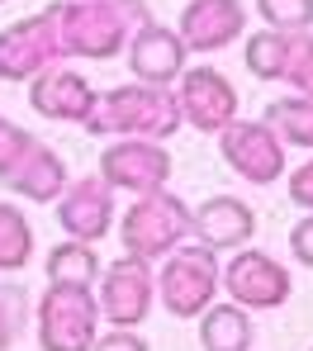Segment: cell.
<instances>
[{
	"label": "cell",
	"mask_w": 313,
	"mask_h": 351,
	"mask_svg": "<svg viewBox=\"0 0 313 351\" xmlns=\"http://www.w3.org/2000/svg\"><path fill=\"white\" fill-rule=\"evenodd\" d=\"M66 185H71V176H66L62 152H53V147H43V143L24 157L19 171L10 176V190H14L19 199H29V204H58L66 195Z\"/></svg>",
	"instance_id": "17"
},
{
	"label": "cell",
	"mask_w": 313,
	"mask_h": 351,
	"mask_svg": "<svg viewBox=\"0 0 313 351\" xmlns=\"http://www.w3.org/2000/svg\"><path fill=\"white\" fill-rule=\"evenodd\" d=\"M290 199H295L299 209H309V214H313V157L304 162V167L290 171Z\"/></svg>",
	"instance_id": "29"
},
{
	"label": "cell",
	"mask_w": 313,
	"mask_h": 351,
	"mask_svg": "<svg viewBox=\"0 0 313 351\" xmlns=\"http://www.w3.org/2000/svg\"><path fill=\"white\" fill-rule=\"evenodd\" d=\"M309 351H313V347H309Z\"/></svg>",
	"instance_id": "31"
},
{
	"label": "cell",
	"mask_w": 313,
	"mask_h": 351,
	"mask_svg": "<svg viewBox=\"0 0 313 351\" xmlns=\"http://www.w3.org/2000/svg\"><path fill=\"white\" fill-rule=\"evenodd\" d=\"M119 237H124L128 256L166 261L176 247H186L190 237H195V209H190L181 195H171V190L138 195L124 214H119Z\"/></svg>",
	"instance_id": "3"
},
{
	"label": "cell",
	"mask_w": 313,
	"mask_h": 351,
	"mask_svg": "<svg viewBox=\"0 0 313 351\" xmlns=\"http://www.w3.org/2000/svg\"><path fill=\"white\" fill-rule=\"evenodd\" d=\"M223 290L233 304H242L247 313H275L290 304L295 280L285 271V261H275L271 252H238L223 266Z\"/></svg>",
	"instance_id": "9"
},
{
	"label": "cell",
	"mask_w": 313,
	"mask_h": 351,
	"mask_svg": "<svg viewBox=\"0 0 313 351\" xmlns=\"http://www.w3.org/2000/svg\"><path fill=\"white\" fill-rule=\"evenodd\" d=\"M181 95V114L195 133H223L228 123H238V86L218 71V66H190L176 86Z\"/></svg>",
	"instance_id": "11"
},
{
	"label": "cell",
	"mask_w": 313,
	"mask_h": 351,
	"mask_svg": "<svg viewBox=\"0 0 313 351\" xmlns=\"http://www.w3.org/2000/svg\"><path fill=\"white\" fill-rule=\"evenodd\" d=\"M62 29H58V5H43L38 14H24L19 24L0 29V81H38L48 66H62Z\"/></svg>",
	"instance_id": "6"
},
{
	"label": "cell",
	"mask_w": 313,
	"mask_h": 351,
	"mask_svg": "<svg viewBox=\"0 0 313 351\" xmlns=\"http://www.w3.org/2000/svg\"><path fill=\"white\" fill-rule=\"evenodd\" d=\"M256 14L275 34H313V0H256Z\"/></svg>",
	"instance_id": "23"
},
{
	"label": "cell",
	"mask_w": 313,
	"mask_h": 351,
	"mask_svg": "<svg viewBox=\"0 0 313 351\" xmlns=\"http://www.w3.org/2000/svg\"><path fill=\"white\" fill-rule=\"evenodd\" d=\"M0 5H10V0H0Z\"/></svg>",
	"instance_id": "30"
},
{
	"label": "cell",
	"mask_w": 313,
	"mask_h": 351,
	"mask_svg": "<svg viewBox=\"0 0 313 351\" xmlns=\"http://www.w3.org/2000/svg\"><path fill=\"white\" fill-rule=\"evenodd\" d=\"M199 351H251L256 323L242 304H209L199 318Z\"/></svg>",
	"instance_id": "18"
},
{
	"label": "cell",
	"mask_w": 313,
	"mask_h": 351,
	"mask_svg": "<svg viewBox=\"0 0 313 351\" xmlns=\"http://www.w3.org/2000/svg\"><path fill=\"white\" fill-rule=\"evenodd\" d=\"M218 290H223V266H218V252L204 242L176 247L157 266V299L171 318H199Z\"/></svg>",
	"instance_id": "4"
},
{
	"label": "cell",
	"mask_w": 313,
	"mask_h": 351,
	"mask_svg": "<svg viewBox=\"0 0 313 351\" xmlns=\"http://www.w3.org/2000/svg\"><path fill=\"white\" fill-rule=\"evenodd\" d=\"M43 271H48V285H81V290H95V280L105 276L95 242H81V237H62L43 256Z\"/></svg>",
	"instance_id": "19"
},
{
	"label": "cell",
	"mask_w": 313,
	"mask_h": 351,
	"mask_svg": "<svg viewBox=\"0 0 313 351\" xmlns=\"http://www.w3.org/2000/svg\"><path fill=\"white\" fill-rule=\"evenodd\" d=\"M266 123L280 133V143H285V147H309V152H313V95L271 100Z\"/></svg>",
	"instance_id": "21"
},
{
	"label": "cell",
	"mask_w": 313,
	"mask_h": 351,
	"mask_svg": "<svg viewBox=\"0 0 313 351\" xmlns=\"http://www.w3.org/2000/svg\"><path fill=\"white\" fill-rule=\"evenodd\" d=\"M142 24H152L147 0H62L58 5L66 58L86 62L119 58V53H128V43Z\"/></svg>",
	"instance_id": "2"
},
{
	"label": "cell",
	"mask_w": 313,
	"mask_h": 351,
	"mask_svg": "<svg viewBox=\"0 0 313 351\" xmlns=\"http://www.w3.org/2000/svg\"><path fill=\"white\" fill-rule=\"evenodd\" d=\"M114 185L105 176H81L66 185V195L58 199V228L66 237H81V242H100V237L114 228Z\"/></svg>",
	"instance_id": "13"
},
{
	"label": "cell",
	"mask_w": 313,
	"mask_h": 351,
	"mask_svg": "<svg viewBox=\"0 0 313 351\" xmlns=\"http://www.w3.org/2000/svg\"><path fill=\"white\" fill-rule=\"evenodd\" d=\"M285 53H290V34L256 29L247 38V71L256 81H280L285 76Z\"/></svg>",
	"instance_id": "22"
},
{
	"label": "cell",
	"mask_w": 313,
	"mask_h": 351,
	"mask_svg": "<svg viewBox=\"0 0 313 351\" xmlns=\"http://www.w3.org/2000/svg\"><path fill=\"white\" fill-rule=\"evenodd\" d=\"M38 147V138L29 128H19L14 119H0V185H10V176L24 167V157Z\"/></svg>",
	"instance_id": "25"
},
{
	"label": "cell",
	"mask_w": 313,
	"mask_h": 351,
	"mask_svg": "<svg viewBox=\"0 0 313 351\" xmlns=\"http://www.w3.org/2000/svg\"><path fill=\"white\" fill-rule=\"evenodd\" d=\"M176 29L190 53H223L247 34V5L242 0H190Z\"/></svg>",
	"instance_id": "14"
},
{
	"label": "cell",
	"mask_w": 313,
	"mask_h": 351,
	"mask_svg": "<svg viewBox=\"0 0 313 351\" xmlns=\"http://www.w3.org/2000/svg\"><path fill=\"white\" fill-rule=\"evenodd\" d=\"M90 351H152V347L138 328H110V332H100V342Z\"/></svg>",
	"instance_id": "27"
},
{
	"label": "cell",
	"mask_w": 313,
	"mask_h": 351,
	"mask_svg": "<svg viewBox=\"0 0 313 351\" xmlns=\"http://www.w3.org/2000/svg\"><path fill=\"white\" fill-rule=\"evenodd\" d=\"M90 138H176L186 128L181 95L176 86H147V81H124L95 100L90 119L81 123Z\"/></svg>",
	"instance_id": "1"
},
{
	"label": "cell",
	"mask_w": 313,
	"mask_h": 351,
	"mask_svg": "<svg viewBox=\"0 0 313 351\" xmlns=\"http://www.w3.org/2000/svg\"><path fill=\"white\" fill-rule=\"evenodd\" d=\"M100 323H105L100 299L95 290H81V285H48L34 308V332L43 351H90L100 342L95 332Z\"/></svg>",
	"instance_id": "5"
},
{
	"label": "cell",
	"mask_w": 313,
	"mask_h": 351,
	"mask_svg": "<svg viewBox=\"0 0 313 351\" xmlns=\"http://www.w3.org/2000/svg\"><path fill=\"white\" fill-rule=\"evenodd\" d=\"M290 252H295L299 266H309V271H313V214H304V219L290 228Z\"/></svg>",
	"instance_id": "28"
},
{
	"label": "cell",
	"mask_w": 313,
	"mask_h": 351,
	"mask_svg": "<svg viewBox=\"0 0 313 351\" xmlns=\"http://www.w3.org/2000/svg\"><path fill=\"white\" fill-rule=\"evenodd\" d=\"M100 176L124 190L128 199L138 195H152V190H166L171 180V152L152 138H114L105 152H100Z\"/></svg>",
	"instance_id": "10"
},
{
	"label": "cell",
	"mask_w": 313,
	"mask_h": 351,
	"mask_svg": "<svg viewBox=\"0 0 313 351\" xmlns=\"http://www.w3.org/2000/svg\"><path fill=\"white\" fill-rule=\"evenodd\" d=\"M34 261V223L29 214H19V204L0 199V276L24 271Z\"/></svg>",
	"instance_id": "20"
},
{
	"label": "cell",
	"mask_w": 313,
	"mask_h": 351,
	"mask_svg": "<svg viewBox=\"0 0 313 351\" xmlns=\"http://www.w3.org/2000/svg\"><path fill=\"white\" fill-rule=\"evenodd\" d=\"M95 299H100V313H105L110 328H142V318L157 304V271H152V261L124 252L119 261L105 266Z\"/></svg>",
	"instance_id": "7"
},
{
	"label": "cell",
	"mask_w": 313,
	"mask_h": 351,
	"mask_svg": "<svg viewBox=\"0 0 313 351\" xmlns=\"http://www.w3.org/2000/svg\"><path fill=\"white\" fill-rule=\"evenodd\" d=\"M128 71L133 81H147V86H181V76L190 71V48L181 38V29L171 24H142L128 43Z\"/></svg>",
	"instance_id": "12"
},
{
	"label": "cell",
	"mask_w": 313,
	"mask_h": 351,
	"mask_svg": "<svg viewBox=\"0 0 313 351\" xmlns=\"http://www.w3.org/2000/svg\"><path fill=\"white\" fill-rule=\"evenodd\" d=\"M256 233V209L238 195H209L199 209H195V237L214 252H233V247H247Z\"/></svg>",
	"instance_id": "16"
},
{
	"label": "cell",
	"mask_w": 313,
	"mask_h": 351,
	"mask_svg": "<svg viewBox=\"0 0 313 351\" xmlns=\"http://www.w3.org/2000/svg\"><path fill=\"white\" fill-rule=\"evenodd\" d=\"M95 86L71 71V66H48L38 81H29V105L34 114L53 119V123H86L90 110H95Z\"/></svg>",
	"instance_id": "15"
},
{
	"label": "cell",
	"mask_w": 313,
	"mask_h": 351,
	"mask_svg": "<svg viewBox=\"0 0 313 351\" xmlns=\"http://www.w3.org/2000/svg\"><path fill=\"white\" fill-rule=\"evenodd\" d=\"M24 328H29V294L10 280H0V351L14 347Z\"/></svg>",
	"instance_id": "24"
},
{
	"label": "cell",
	"mask_w": 313,
	"mask_h": 351,
	"mask_svg": "<svg viewBox=\"0 0 313 351\" xmlns=\"http://www.w3.org/2000/svg\"><path fill=\"white\" fill-rule=\"evenodd\" d=\"M295 95H313V34H290V53H285V76H280Z\"/></svg>",
	"instance_id": "26"
},
{
	"label": "cell",
	"mask_w": 313,
	"mask_h": 351,
	"mask_svg": "<svg viewBox=\"0 0 313 351\" xmlns=\"http://www.w3.org/2000/svg\"><path fill=\"white\" fill-rule=\"evenodd\" d=\"M218 152L247 185H275L285 176V143L266 119H238L218 133Z\"/></svg>",
	"instance_id": "8"
}]
</instances>
